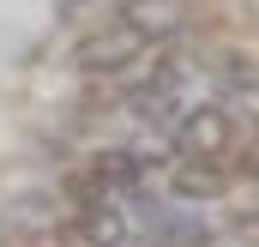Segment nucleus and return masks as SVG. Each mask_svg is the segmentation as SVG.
Instances as JSON below:
<instances>
[{
	"mask_svg": "<svg viewBox=\"0 0 259 247\" xmlns=\"http://www.w3.org/2000/svg\"><path fill=\"white\" fill-rule=\"evenodd\" d=\"M235 229H241V235H253V241H259V217H241Z\"/></svg>",
	"mask_w": 259,
	"mask_h": 247,
	"instance_id": "423d86ee",
	"label": "nucleus"
},
{
	"mask_svg": "<svg viewBox=\"0 0 259 247\" xmlns=\"http://www.w3.org/2000/svg\"><path fill=\"white\" fill-rule=\"evenodd\" d=\"M139 49H145V36L121 24V30H109V36H91V43L78 49V66H84L91 78H97V72H103V78H115V72H121V66H127Z\"/></svg>",
	"mask_w": 259,
	"mask_h": 247,
	"instance_id": "7ed1b4c3",
	"label": "nucleus"
},
{
	"mask_svg": "<svg viewBox=\"0 0 259 247\" xmlns=\"http://www.w3.org/2000/svg\"><path fill=\"white\" fill-rule=\"evenodd\" d=\"M84 241L91 247H133V223H127V211H121V199H91Z\"/></svg>",
	"mask_w": 259,
	"mask_h": 247,
	"instance_id": "39448f33",
	"label": "nucleus"
},
{
	"mask_svg": "<svg viewBox=\"0 0 259 247\" xmlns=\"http://www.w3.org/2000/svg\"><path fill=\"white\" fill-rule=\"evenodd\" d=\"M175 139V157H223L229 151V139H235V115L229 109H217V103H199V109H187L181 115V127L169 133Z\"/></svg>",
	"mask_w": 259,
	"mask_h": 247,
	"instance_id": "f257e3e1",
	"label": "nucleus"
},
{
	"mask_svg": "<svg viewBox=\"0 0 259 247\" xmlns=\"http://www.w3.org/2000/svg\"><path fill=\"white\" fill-rule=\"evenodd\" d=\"M169 193L181 205H205V199L223 193V175L211 169V157H175L169 163Z\"/></svg>",
	"mask_w": 259,
	"mask_h": 247,
	"instance_id": "20e7f679",
	"label": "nucleus"
},
{
	"mask_svg": "<svg viewBox=\"0 0 259 247\" xmlns=\"http://www.w3.org/2000/svg\"><path fill=\"white\" fill-rule=\"evenodd\" d=\"M187 18H193L187 0H121V24L139 30L145 43H169V36H181Z\"/></svg>",
	"mask_w": 259,
	"mask_h": 247,
	"instance_id": "f03ea898",
	"label": "nucleus"
},
{
	"mask_svg": "<svg viewBox=\"0 0 259 247\" xmlns=\"http://www.w3.org/2000/svg\"><path fill=\"white\" fill-rule=\"evenodd\" d=\"M253 181H259V157H253Z\"/></svg>",
	"mask_w": 259,
	"mask_h": 247,
	"instance_id": "0eeeda50",
	"label": "nucleus"
}]
</instances>
